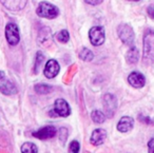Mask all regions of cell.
Segmentation results:
<instances>
[{"label":"cell","mask_w":154,"mask_h":153,"mask_svg":"<svg viewBox=\"0 0 154 153\" xmlns=\"http://www.w3.org/2000/svg\"><path fill=\"white\" fill-rule=\"evenodd\" d=\"M143 47V59L145 62L150 64L154 60V32L150 29L145 32Z\"/></svg>","instance_id":"cell-1"},{"label":"cell","mask_w":154,"mask_h":153,"mask_svg":"<svg viewBox=\"0 0 154 153\" xmlns=\"http://www.w3.org/2000/svg\"><path fill=\"white\" fill-rule=\"evenodd\" d=\"M36 13L39 17L48 18V19H54V18H56L59 15V10L54 5L42 1V2H40L38 5Z\"/></svg>","instance_id":"cell-2"},{"label":"cell","mask_w":154,"mask_h":153,"mask_svg":"<svg viewBox=\"0 0 154 153\" xmlns=\"http://www.w3.org/2000/svg\"><path fill=\"white\" fill-rule=\"evenodd\" d=\"M71 114V109L69 104L62 98L56 99L54 104V109L50 112L51 116H61V117H68Z\"/></svg>","instance_id":"cell-3"},{"label":"cell","mask_w":154,"mask_h":153,"mask_svg":"<svg viewBox=\"0 0 154 153\" xmlns=\"http://www.w3.org/2000/svg\"><path fill=\"white\" fill-rule=\"evenodd\" d=\"M117 33H118L119 39L125 45H132L133 43L134 38H135V34H134V31H133L132 27H130L127 23L120 24L117 29Z\"/></svg>","instance_id":"cell-4"},{"label":"cell","mask_w":154,"mask_h":153,"mask_svg":"<svg viewBox=\"0 0 154 153\" xmlns=\"http://www.w3.org/2000/svg\"><path fill=\"white\" fill-rule=\"evenodd\" d=\"M89 38L94 47H99L105 42V29L103 27H93L89 32Z\"/></svg>","instance_id":"cell-5"},{"label":"cell","mask_w":154,"mask_h":153,"mask_svg":"<svg viewBox=\"0 0 154 153\" xmlns=\"http://www.w3.org/2000/svg\"><path fill=\"white\" fill-rule=\"evenodd\" d=\"M5 37L11 45H16L20 40V34H19V29H18L17 24L13 23V22H9L5 27Z\"/></svg>","instance_id":"cell-6"},{"label":"cell","mask_w":154,"mask_h":153,"mask_svg":"<svg viewBox=\"0 0 154 153\" xmlns=\"http://www.w3.org/2000/svg\"><path fill=\"white\" fill-rule=\"evenodd\" d=\"M103 108L108 117H112L117 108V100L116 97L112 94L108 93L103 96Z\"/></svg>","instance_id":"cell-7"},{"label":"cell","mask_w":154,"mask_h":153,"mask_svg":"<svg viewBox=\"0 0 154 153\" xmlns=\"http://www.w3.org/2000/svg\"><path fill=\"white\" fill-rule=\"evenodd\" d=\"M56 132L57 130L54 126H45L33 132V136L38 139H49L56 135Z\"/></svg>","instance_id":"cell-8"},{"label":"cell","mask_w":154,"mask_h":153,"mask_svg":"<svg viewBox=\"0 0 154 153\" xmlns=\"http://www.w3.org/2000/svg\"><path fill=\"white\" fill-rule=\"evenodd\" d=\"M59 70H60V67H59V64L56 61L55 59H50L49 61L45 64V76L49 79H52L54 77H56L59 73Z\"/></svg>","instance_id":"cell-9"},{"label":"cell","mask_w":154,"mask_h":153,"mask_svg":"<svg viewBox=\"0 0 154 153\" xmlns=\"http://www.w3.org/2000/svg\"><path fill=\"white\" fill-rule=\"evenodd\" d=\"M0 2L10 11L17 12L21 11L26 7L28 0H0Z\"/></svg>","instance_id":"cell-10"},{"label":"cell","mask_w":154,"mask_h":153,"mask_svg":"<svg viewBox=\"0 0 154 153\" xmlns=\"http://www.w3.org/2000/svg\"><path fill=\"white\" fill-rule=\"evenodd\" d=\"M128 81L133 88H143L146 85V78L141 73L139 72H132L128 77Z\"/></svg>","instance_id":"cell-11"},{"label":"cell","mask_w":154,"mask_h":153,"mask_svg":"<svg viewBox=\"0 0 154 153\" xmlns=\"http://www.w3.org/2000/svg\"><path fill=\"white\" fill-rule=\"evenodd\" d=\"M0 92L5 95H13V94L17 93L18 90L12 81L5 79V78L0 79Z\"/></svg>","instance_id":"cell-12"},{"label":"cell","mask_w":154,"mask_h":153,"mask_svg":"<svg viewBox=\"0 0 154 153\" xmlns=\"http://www.w3.org/2000/svg\"><path fill=\"white\" fill-rule=\"evenodd\" d=\"M133 126H134V119L130 116H124L119 119L117 123V130L122 133H126L132 130Z\"/></svg>","instance_id":"cell-13"},{"label":"cell","mask_w":154,"mask_h":153,"mask_svg":"<svg viewBox=\"0 0 154 153\" xmlns=\"http://www.w3.org/2000/svg\"><path fill=\"white\" fill-rule=\"evenodd\" d=\"M106 137H107V132L105 131L103 129H96L93 131L92 135H91V138H90V142L92 145L94 146H99L101 145L103 142H105Z\"/></svg>","instance_id":"cell-14"},{"label":"cell","mask_w":154,"mask_h":153,"mask_svg":"<svg viewBox=\"0 0 154 153\" xmlns=\"http://www.w3.org/2000/svg\"><path fill=\"white\" fill-rule=\"evenodd\" d=\"M126 59H127V62L130 64H136V62L138 61V50L135 47L131 48L128 51V53H127Z\"/></svg>","instance_id":"cell-15"},{"label":"cell","mask_w":154,"mask_h":153,"mask_svg":"<svg viewBox=\"0 0 154 153\" xmlns=\"http://www.w3.org/2000/svg\"><path fill=\"white\" fill-rule=\"evenodd\" d=\"M21 153H38V149L35 144L28 142L21 146Z\"/></svg>","instance_id":"cell-16"},{"label":"cell","mask_w":154,"mask_h":153,"mask_svg":"<svg viewBox=\"0 0 154 153\" xmlns=\"http://www.w3.org/2000/svg\"><path fill=\"white\" fill-rule=\"evenodd\" d=\"M38 40L39 42L41 43V45H45V43L48 42V40L51 41L52 40V34H51V30H48L47 31V34H45V31H43V29H41V31L39 32V36H38Z\"/></svg>","instance_id":"cell-17"},{"label":"cell","mask_w":154,"mask_h":153,"mask_svg":"<svg viewBox=\"0 0 154 153\" xmlns=\"http://www.w3.org/2000/svg\"><path fill=\"white\" fill-rule=\"evenodd\" d=\"M91 117H92V120L96 123H103L106 120V115L99 110L93 111L92 114H91Z\"/></svg>","instance_id":"cell-18"},{"label":"cell","mask_w":154,"mask_h":153,"mask_svg":"<svg viewBox=\"0 0 154 153\" xmlns=\"http://www.w3.org/2000/svg\"><path fill=\"white\" fill-rule=\"evenodd\" d=\"M35 91L38 94H48L53 90V88L49 85H45V83H38L34 87Z\"/></svg>","instance_id":"cell-19"},{"label":"cell","mask_w":154,"mask_h":153,"mask_svg":"<svg viewBox=\"0 0 154 153\" xmlns=\"http://www.w3.org/2000/svg\"><path fill=\"white\" fill-rule=\"evenodd\" d=\"M43 60H45V55H43L41 52H37L36 54V60H35V66H34V73L37 74L39 72V69H40L41 64H43Z\"/></svg>","instance_id":"cell-20"},{"label":"cell","mask_w":154,"mask_h":153,"mask_svg":"<svg viewBox=\"0 0 154 153\" xmlns=\"http://www.w3.org/2000/svg\"><path fill=\"white\" fill-rule=\"evenodd\" d=\"M93 57H94L93 53L89 49H87V48H84L82 50V52L79 53V58L84 60V61H91L93 59Z\"/></svg>","instance_id":"cell-21"},{"label":"cell","mask_w":154,"mask_h":153,"mask_svg":"<svg viewBox=\"0 0 154 153\" xmlns=\"http://www.w3.org/2000/svg\"><path fill=\"white\" fill-rule=\"evenodd\" d=\"M56 37H57L58 41H60V42H62V43H66L70 40V35H69V32L66 30L59 31V32L57 33V35H56Z\"/></svg>","instance_id":"cell-22"},{"label":"cell","mask_w":154,"mask_h":153,"mask_svg":"<svg viewBox=\"0 0 154 153\" xmlns=\"http://www.w3.org/2000/svg\"><path fill=\"white\" fill-rule=\"evenodd\" d=\"M79 142L77 140H73L70 144V146H69V153H79Z\"/></svg>","instance_id":"cell-23"},{"label":"cell","mask_w":154,"mask_h":153,"mask_svg":"<svg viewBox=\"0 0 154 153\" xmlns=\"http://www.w3.org/2000/svg\"><path fill=\"white\" fill-rule=\"evenodd\" d=\"M139 120L141 121V123H147V125H150V123H153V120H152L150 117H148V116H143V115H139Z\"/></svg>","instance_id":"cell-24"},{"label":"cell","mask_w":154,"mask_h":153,"mask_svg":"<svg viewBox=\"0 0 154 153\" xmlns=\"http://www.w3.org/2000/svg\"><path fill=\"white\" fill-rule=\"evenodd\" d=\"M148 151L149 153H154V137L151 138L148 142Z\"/></svg>","instance_id":"cell-25"},{"label":"cell","mask_w":154,"mask_h":153,"mask_svg":"<svg viewBox=\"0 0 154 153\" xmlns=\"http://www.w3.org/2000/svg\"><path fill=\"white\" fill-rule=\"evenodd\" d=\"M147 13H148V15L150 16V18L154 19V5H149V7H148Z\"/></svg>","instance_id":"cell-26"},{"label":"cell","mask_w":154,"mask_h":153,"mask_svg":"<svg viewBox=\"0 0 154 153\" xmlns=\"http://www.w3.org/2000/svg\"><path fill=\"white\" fill-rule=\"evenodd\" d=\"M85 1L91 5H100L103 0H85Z\"/></svg>","instance_id":"cell-27"},{"label":"cell","mask_w":154,"mask_h":153,"mask_svg":"<svg viewBox=\"0 0 154 153\" xmlns=\"http://www.w3.org/2000/svg\"><path fill=\"white\" fill-rule=\"evenodd\" d=\"M5 73L2 72V71H0V79H2V78H5Z\"/></svg>","instance_id":"cell-28"},{"label":"cell","mask_w":154,"mask_h":153,"mask_svg":"<svg viewBox=\"0 0 154 153\" xmlns=\"http://www.w3.org/2000/svg\"><path fill=\"white\" fill-rule=\"evenodd\" d=\"M129 1H133V2H136V1H139V0H129Z\"/></svg>","instance_id":"cell-29"}]
</instances>
